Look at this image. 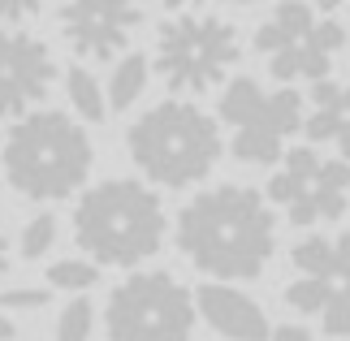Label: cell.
Segmentation results:
<instances>
[{
  "label": "cell",
  "mask_w": 350,
  "mask_h": 341,
  "mask_svg": "<svg viewBox=\"0 0 350 341\" xmlns=\"http://www.w3.org/2000/svg\"><path fill=\"white\" fill-rule=\"evenodd\" d=\"M178 247L217 281H251L277 247V221L260 190L217 186L191 199L178 216Z\"/></svg>",
  "instance_id": "cell-1"
},
{
  "label": "cell",
  "mask_w": 350,
  "mask_h": 341,
  "mask_svg": "<svg viewBox=\"0 0 350 341\" xmlns=\"http://www.w3.org/2000/svg\"><path fill=\"white\" fill-rule=\"evenodd\" d=\"M91 139L74 117L39 108V113H22L13 121L0 165L9 173V186L26 199L52 203L74 195L91 173Z\"/></svg>",
  "instance_id": "cell-2"
},
{
  "label": "cell",
  "mask_w": 350,
  "mask_h": 341,
  "mask_svg": "<svg viewBox=\"0 0 350 341\" xmlns=\"http://www.w3.org/2000/svg\"><path fill=\"white\" fill-rule=\"evenodd\" d=\"M74 238L96 264H113V268L143 264L165 242L160 195L147 190L143 182H134V177H113V182L91 186L78 199Z\"/></svg>",
  "instance_id": "cell-3"
},
{
  "label": "cell",
  "mask_w": 350,
  "mask_h": 341,
  "mask_svg": "<svg viewBox=\"0 0 350 341\" xmlns=\"http://www.w3.org/2000/svg\"><path fill=\"white\" fill-rule=\"evenodd\" d=\"M126 152L152 182L182 190L208 177L221 160V130L204 108L186 100H160L130 126Z\"/></svg>",
  "instance_id": "cell-4"
},
{
  "label": "cell",
  "mask_w": 350,
  "mask_h": 341,
  "mask_svg": "<svg viewBox=\"0 0 350 341\" xmlns=\"http://www.w3.org/2000/svg\"><path fill=\"white\" fill-rule=\"evenodd\" d=\"M242 61L238 31L212 13H182L156 35V74L182 95H204Z\"/></svg>",
  "instance_id": "cell-5"
},
{
  "label": "cell",
  "mask_w": 350,
  "mask_h": 341,
  "mask_svg": "<svg viewBox=\"0 0 350 341\" xmlns=\"http://www.w3.org/2000/svg\"><path fill=\"white\" fill-rule=\"evenodd\" d=\"M109 341H191L195 329V294L169 272H134L113 290Z\"/></svg>",
  "instance_id": "cell-6"
},
{
  "label": "cell",
  "mask_w": 350,
  "mask_h": 341,
  "mask_svg": "<svg viewBox=\"0 0 350 341\" xmlns=\"http://www.w3.org/2000/svg\"><path fill=\"white\" fill-rule=\"evenodd\" d=\"M139 22L143 9L134 0H65L61 9V31L70 48L91 61H113L117 52H126Z\"/></svg>",
  "instance_id": "cell-7"
},
{
  "label": "cell",
  "mask_w": 350,
  "mask_h": 341,
  "mask_svg": "<svg viewBox=\"0 0 350 341\" xmlns=\"http://www.w3.org/2000/svg\"><path fill=\"white\" fill-rule=\"evenodd\" d=\"M57 61L44 39L0 31V117H22L52 91Z\"/></svg>",
  "instance_id": "cell-8"
},
{
  "label": "cell",
  "mask_w": 350,
  "mask_h": 341,
  "mask_svg": "<svg viewBox=\"0 0 350 341\" xmlns=\"http://www.w3.org/2000/svg\"><path fill=\"white\" fill-rule=\"evenodd\" d=\"M195 311L230 341H268V333H273L260 303L234 285H204L195 294Z\"/></svg>",
  "instance_id": "cell-9"
},
{
  "label": "cell",
  "mask_w": 350,
  "mask_h": 341,
  "mask_svg": "<svg viewBox=\"0 0 350 341\" xmlns=\"http://www.w3.org/2000/svg\"><path fill=\"white\" fill-rule=\"evenodd\" d=\"M346 190H350V169L346 160H320V169L312 173V182L299 199L290 203V225H316V221H342L346 212Z\"/></svg>",
  "instance_id": "cell-10"
},
{
  "label": "cell",
  "mask_w": 350,
  "mask_h": 341,
  "mask_svg": "<svg viewBox=\"0 0 350 341\" xmlns=\"http://www.w3.org/2000/svg\"><path fill=\"white\" fill-rule=\"evenodd\" d=\"M268 74L277 78V83H294V78H325L329 74V52L325 48H316L312 39H299V44H290V48H281L268 57Z\"/></svg>",
  "instance_id": "cell-11"
},
{
  "label": "cell",
  "mask_w": 350,
  "mask_h": 341,
  "mask_svg": "<svg viewBox=\"0 0 350 341\" xmlns=\"http://www.w3.org/2000/svg\"><path fill=\"white\" fill-rule=\"evenodd\" d=\"M221 121L234 126V130L260 126V121H264V91H260L255 78H238V83L225 87V95H221Z\"/></svg>",
  "instance_id": "cell-12"
},
{
  "label": "cell",
  "mask_w": 350,
  "mask_h": 341,
  "mask_svg": "<svg viewBox=\"0 0 350 341\" xmlns=\"http://www.w3.org/2000/svg\"><path fill=\"white\" fill-rule=\"evenodd\" d=\"M65 95H70V104L78 108L83 121H100V126H104V117H109V100H104L96 74H87L83 65H70V70H65Z\"/></svg>",
  "instance_id": "cell-13"
},
{
  "label": "cell",
  "mask_w": 350,
  "mask_h": 341,
  "mask_svg": "<svg viewBox=\"0 0 350 341\" xmlns=\"http://www.w3.org/2000/svg\"><path fill=\"white\" fill-rule=\"evenodd\" d=\"M264 130H273L277 139L286 134H299L303 130V95L299 91H277V95H264Z\"/></svg>",
  "instance_id": "cell-14"
},
{
  "label": "cell",
  "mask_w": 350,
  "mask_h": 341,
  "mask_svg": "<svg viewBox=\"0 0 350 341\" xmlns=\"http://www.w3.org/2000/svg\"><path fill=\"white\" fill-rule=\"evenodd\" d=\"M147 87V57H139V52H130L126 61L117 65V74H113V83H109V100L113 108H134V100L143 95Z\"/></svg>",
  "instance_id": "cell-15"
},
{
  "label": "cell",
  "mask_w": 350,
  "mask_h": 341,
  "mask_svg": "<svg viewBox=\"0 0 350 341\" xmlns=\"http://www.w3.org/2000/svg\"><path fill=\"white\" fill-rule=\"evenodd\" d=\"M281 152H286L281 139L273 130H264V126H242L234 134V156L247 160V165H277Z\"/></svg>",
  "instance_id": "cell-16"
},
{
  "label": "cell",
  "mask_w": 350,
  "mask_h": 341,
  "mask_svg": "<svg viewBox=\"0 0 350 341\" xmlns=\"http://www.w3.org/2000/svg\"><path fill=\"white\" fill-rule=\"evenodd\" d=\"M294 268L303 272V277H325V281H333V242L329 238H320V234H312V238H303L299 247H294Z\"/></svg>",
  "instance_id": "cell-17"
},
{
  "label": "cell",
  "mask_w": 350,
  "mask_h": 341,
  "mask_svg": "<svg viewBox=\"0 0 350 341\" xmlns=\"http://www.w3.org/2000/svg\"><path fill=\"white\" fill-rule=\"evenodd\" d=\"M96 281H100V268L87 264V259H61V264L48 268V285H52V290H74V294H83V290H91Z\"/></svg>",
  "instance_id": "cell-18"
},
{
  "label": "cell",
  "mask_w": 350,
  "mask_h": 341,
  "mask_svg": "<svg viewBox=\"0 0 350 341\" xmlns=\"http://www.w3.org/2000/svg\"><path fill=\"white\" fill-rule=\"evenodd\" d=\"M91 329H96V307L87 298L65 303L61 320H57V341H91Z\"/></svg>",
  "instance_id": "cell-19"
},
{
  "label": "cell",
  "mask_w": 350,
  "mask_h": 341,
  "mask_svg": "<svg viewBox=\"0 0 350 341\" xmlns=\"http://www.w3.org/2000/svg\"><path fill=\"white\" fill-rule=\"evenodd\" d=\"M329 294H333V281H325V277H303V281H294L290 290H286V303L294 311H303V316H320V307L329 303Z\"/></svg>",
  "instance_id": "cell-20"
},
{
  "label": "cell",
  "mask_w": 350,
  "mask_h": 341,
  "mask_svg": "<svg viewBox=\"0 0 350 341\" xmlns=\"http://www.w3.org/2000/svg\"><path fill=\"white\" fill-rule=\"evenodd\" d=\"M52 242H57V216H35L31 225L22 229V255L26 259H39V255H48L52 251Z\"/></svg>",
  "instance_id": "cell-21"
},
{
  "label": "cell",
  "mask_w": 350,
  "mask_h": 341,
  "mask_svg": "<svg viewBox=\"0 0 350 341\" xmlns=\"http://www.w3.org/2000/svg\"><path fill=\"white\" fill-rule=\"evenodd\" d=\"M273 22H277L290 39H303V35L316 26V22H312V9H307L303 0H281L277 13H273Z\"/></svg>",
  "instance_id": "cell-22"
},
{
  "label": "cell",
  "mask_w": 350,
  "mask_h": 341,
  "mask_svg": "<svg viewBox=\"0 0 350 341\" xmlns=\"http://www.w3.org/2000/svg\"><path fill=\"white\" fill-rule=\"evenodd\" d=\"M346 126V113H342V104H329V108H316V117L307 121V139L312 143H329V139H338V130Z\"/></svg>",
  "instance_id": "cell-23"
},
{
  "label": "cell",
  "mask_w": 350,
  "mask_h": 341,
  "mask_svg": "<svg viewBox=\"0 0 350 341\" xmlns=\"http://www.w3.org/2000/svg\"><path fill=\"white\" fill-rule=\"evenodd\" d=\"M320 316H325V333L329 337H350V298L342 290L329 294V303L320 307Z\"/></svg>",
  "instance_id": "cell-24"
},
{
  "label": "cell",
  "mask_w": 350,
  "mask_h": 341,
  "mask_svg": "<svg viewBox=\"0 0 350 341\" xmlns=\"http://www.w3.org/2000/svg\"><path fill=\"white\" fill-rule=\"evenodd\" d=\"M307 39H312L316 48H325L329 57H333V52H342V48H346V26H342V22H316L312 31H307Z\"/></svg>",
  "instance_id": "cell-25"
},
{
  "label": "cell",
  "mask_w": 350,
  "mask_h": 341,
  "mask_svg": "<svg viewBox=\"0 0 350 341\" xmlns=\"http://www.w3.org/2000/svg\"><path fill=\"white\" fill-rule=\"evenodd\" d=\"M48 290H0V311H39Z\"/></svg>",
  "instance_id": "cell-26"
},
{
  "label": "cell",
  "mask_w": 350,
  "mask_h": 341,
  "mask_svg": "<svg viewBox=\"0 0 350 341\" xmlns=\"http://www.w3.org/2000/svg\"><path fill=\"white\" fill-rule=\"evenodd\" d=\"M290 44H299V39H290V35L281 31L277 22H264L260 31H255V48H260L264 57H273V52H281V48H290Z\"/></svg>",
  "instance_id": "cell-27"
},
{
  "label": "cell",
  "mask_w": 350,
  "mask_h": 341,
  "mask_svg": "<svg viewBox=\"0 0 350 341\" xmlns=\"http://www.w3.org/2000/svg\"><path fill=\"white\" fill-rule=\"evenodd\" d=\"M48 0H0V22H31Z\"/></svg>",
  "instance_id": "cell-28"
},
{
  "label": "cell",
  "mask_w": 350,
  "mask_h": 341,
  "mask_svg": "<svg viewBox=\"0 0 350 341\" xmlns=\"http://www.w3.org/2000/svg\"><path fill=\"white\" fill-rule=\"evenodd\" d=\"M338 95H342V87H338V83H329V78H316V83H312V104H316V108L338 104Z\"/></svg>",
  "instance_id": "cell-29"
},
{
  "label": "cell",
  "mask_w": 350,
  "mask_h": 341,
  "mask_svg": "<svg viewBox=\"0 0 350 341\" xmlns=\"http://www.w3.org/2000/svg\"><path fill=\"white\" fill-rule=\"evenodd\" d=\"M333 277H350V234L333 242Z\"/></svg>",
  "instance_id": "cell-30"
},
{
  "label": "cell",
  "mask_w": 350,
  "mask_h": 341,
  "mask_svg": "<svg viewBox=\"0 0 350 341\" xmlns=\"http://www.w3.org/2000/svg\"><path fill=\"white\" fill-rule=\"evenodd\" d=\"M268 341H312V333L299 329V324H281V329L268 333Z\"/></svg>",
  "instance_id": "cell-31"
},
{
  "label": "cell",
  "mask_w": 350,
  "mask_h": 341,
  "mask_svg": "<svg viewBox=\"0 0 350 341\" xmlns=\"http://www.w3.org/2000/svg\"><path fill=\"white\" fill-rule=\"evenodd\" d=\"M333 143H338V152H342L338 160H350V126H342V130H338V139H333Z\"/></svg>",
  "instance_id": "cell-32"
},
{
  "label": "cell",
  "mask_w": 350,
  "mask_h": 341,
  "mask_svg": "<svg viewBox=\"0 0 350 341\" xmlns=\"http://www.w3.org/2000/svg\"><path fill=\"white\" fill-rule=\"evenodd\" d=\"M9 272V242H5V225H0V277Z\"/></svg>",
  "instance_id": "cell-33"
},
{
  "label": "cell",
  "mask_w": 350,
  "mask_h": 341,
  "mask_svg": "<svg viewBox=\"0 0 350 341\" xmlns=\"http://www.w3.org/2000/svg\"><path fill=\"white\" fill-rule=\"evenodd\" d=\"M13 333H18V329H13V320L0 311V341H13Z\"/></svg>",
  "instance_id": "cell-34"
},
{
  "label": "cell",
  "mask_w": 350,
  "mask_h": 341,
  "mask_svg": "<svg viewBox=\"0 0 350 341\" xmlns=\"http://www.w3.org/2000/svg\"><path fill=\"white\" fill-rule=\"evenodd\" d=\"M156 5H165V9H191V5H204V0H156Z\"/></svg>",
  "instance_id": "cell-35"
},
{
  "label": "cell",
  "mask_w": 350,
  "mask_h": 341,
  "mask_svg": "<svg viewBox=\"0 0 350 341\" xmlns=\"http://www.w3.org/2000/svg\"><path fill=\"white\" fill-rule=\"evenodd\" d=\"M316 5H320V9H325V13H333V9H338V5H342V0H316Z\"/></svg>",
  "instance_id": "cell-36"
},
{
  "label": "cell",
  "mask_w": 350,
  "mask_h": 341,
  "mask_svg": "<svg viewBox=\"0 0 350 341\" xmlns=\"http://www.w3.org/2000/svg\"><path fill=\"white\" fill-rule=\"evenodd\" d=\"M225 5H260V0H225Z\"/></svg>",
  "instance_id": "cell-37"
},
{
  "label": "cell",
  "mask_w": 350,
  "mask_h": 341,
  "mask_svg": "<svg viewBox=\"0 0 350 341\" xmlns=\"http://www.w3.org/2000/svg\"><path fill=\"white\" fill-rule=\"evenodd\" d=\"M342 294H346V298H350V277H346V290H342Z\"/></svg>",
  "instance_id": "cell-38"
}]
</instances>
